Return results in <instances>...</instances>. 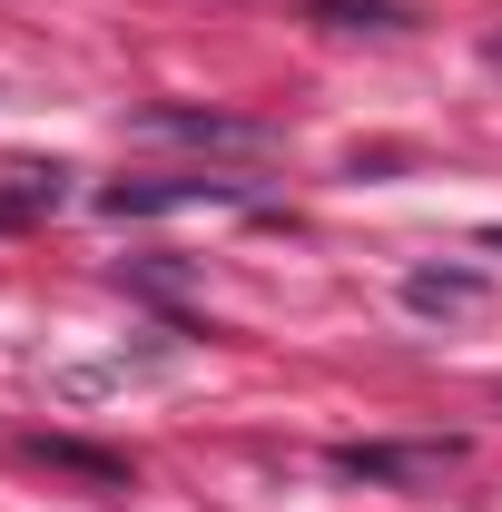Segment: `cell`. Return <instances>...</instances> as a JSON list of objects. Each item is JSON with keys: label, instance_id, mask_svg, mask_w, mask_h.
<instances>
[{"label": "cell", "instance_id": "6da1fadb", "mask_svg": "<svg viewBox=\"0 0 502 512\" xmlns=\"http://www.w3.org/2000/svg\"><path fill=\"white\" fill-rule=\"evenodd\" d=\"M453 463H463V434H414V444H335V473H345V483H394V493L443 483Z\"/></svg>", "mask_w": 502, "mask_h": 512}, {"label": "cell", "instance_id": "7a4b0ae2", "mask_svg": "<svg viewBox=\"0 0 502 512\" xmlns=\"http://www.w3.org/2000/svg\"><path fill=\"white\" fill-rule=\"evenodd\" d=\"M247 178H207V168H188V178H119V188H99V207L109 217H178V207H247Z\"/></svg>", "mask_w": 502, "mask_h": 512}, {"label": "cell", "instance_id": "3957f363", "mask_svg": "<svg viewBox=\"0 0 502 512\" xmlns=\"http://www.w3.org/2000/svg\"><path fill=\"white\" fill-rule=\"evenodd\" d=\"M138 138H168V148H237V158H266L276 128L266 119H237V109H138Z\"/></svg>", "mask_w": 502, "mask_h": 512}, {"label": "cell", "instance_id": "277c9868", "mask_svg": "<svg viewBox=\"0 0 502 512\" xmlns=\"http://www.w3.org/2000/svg\"><path fill=\"white\" fill-rule=\"evenodd\" d=\"M30 453L60 463V473H89L99 493H128V463H119V453H89V444H69V434H30Z\"/></svg>", "mask_w": 502, "mask_h": 512}, {"label": "cell", "instance_id": "5b68a950", "mask_svg": "<svg viewBox=\"0 0 502 512\" xmlns=\"http://www.w3.org/2000/svg\"><path fill=\"white\" fill-rule=\"evenodd\" d=\"M306 20L315 30H404L414 10L404 0H306Z\"/></svg>", "mask_w": 502, "mask_h": 512}, {"label": "cell", "instance_id": "8992f818", "mask_svg": "<svg viewBox=\"0 0 502 512\" xmlns=\"http://www.w3.org/2000/svg\"><path fill=\"white\" fill-rule=\"evenodd\" d=\"M473 296H483V276H443V266H414L404 276V306H424V316L434 306H473Z\"/></svg>", "mask_w": 502, "mask_h": 512}, {"label": "cell", "instance_id": "52a82bcc", "mask_svg": "<svg viewBox=\"0 0 502 512\" xmlns=\"http://www.w3.org/2000/svg\"><path fill=\"white\" fill-rule=\"evenodd\" d=\"M483 60H493V69H502V30H493V40H483Z\"/></svg>", "mask_w": 502, "mask_h": 512}, {"label": "cell", "instance_id": "ba28073f", "mask_svg": "<svg viewBox=\"0 0 502 512\" xmlns=\"http://www.w3.org/2000/svg\"><path fill=\"white\" fill-rule=\"evenodd\" d=\"M493 247H502V237H493Z\"/></svg>", "mask_w": 502, "mask_h": 512}]
</instances>
